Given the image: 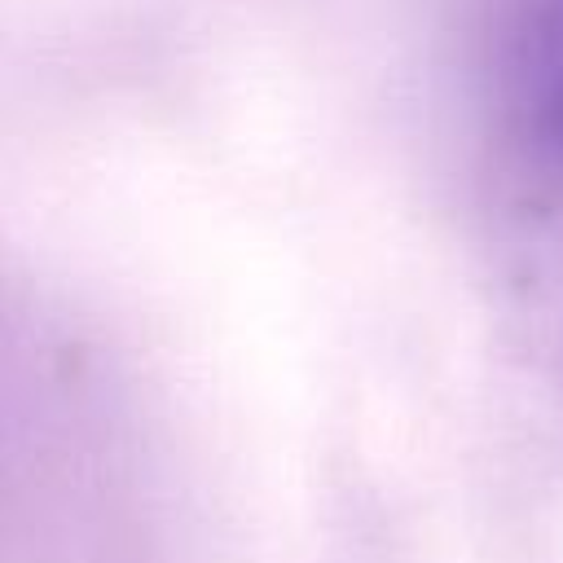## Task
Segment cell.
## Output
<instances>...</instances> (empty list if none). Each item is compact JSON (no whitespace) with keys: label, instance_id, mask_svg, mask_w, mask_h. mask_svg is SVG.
<instances>
[{"label":"cell","instance_id":"cell-1","mask_svg":"<svg viewBox=\"0 0 563 563\" xmlns=\"http://www.w3.org/2000/svg\"><path fill=\"white\" fill-rule=\"evenodd\" d=\"M479 92L501 158L563 198V0H493L479 26Z\"/></svg>","mask_w":563,"mask_h":563}]
</instances>
